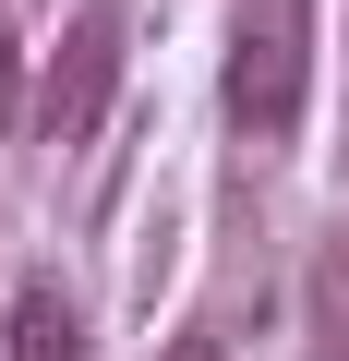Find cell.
Returning a JSON list of instances; mask_svg holds the SVG:
<instances>
[{"instance_id": "cell-4", "label": "cell", "mask_w": 349, "mask_h": 361, "mask_svg": "<svg viewBox=\"0 0 349 361\" xmlns=\"http://www.w3.org/2000/svg\"><path fill=\"white\" fill-rule=\"evenodd\" d=\"M313 349L349 361V229H325V253H313Z\"/></svg>"}, {"instance_id": "cell-6", "label": "cell", "mask_w": 349, "mask_h": 361, "mask_svg": "<svg viewBox=\"0 0 349 361\" xmlns=\"http://www.w3.org/2000/svg\"><path fill=\"white\" fill-rule=\"evenodd\" d=\"M0 121H13V49H0Z\"/></svg>"}, {"instance_id": "cell-5", "label": "cell", "mask_w": 349, "mask_h": 361, "mask_svg": "<svg viewBox=\"0 0 349 361\" xmlns=\"http://www.w3.org/2000/svg\"><path fill=\"white\" fill-rule=\"evenodd\" d=\"M169 361H229V349H217V337H181V349H169Z\"/></svg>"}, {"instance_id": "cell-3", "label": "cell", "mask_w": 349, "mask_h": 361, "mask_svg": "<svg viewBox=\"0 0 349 361\" xmlns=\"http://www.w3.org/2000/svg\"><path fill=\"white\" fill-rule=\"evenodd\" d=\"M13 361H85V313L61 277H25L13 289Z\"/></svg>"}, {"instance_id": "cell-2", "label": "cell", "mask_w": 349, "mask_h": 361, "mask_svg": "<svg viewBox=\"0 0 349 361\" xmlns=\"http://www.w3.org/2000/svg\"><path fill=\"white\" fill-rule=\"evenodd\" d=\"M121 49H133V13L121 0H85V13L49 37V85H37V133L49 145H85L121 97Z\"/></svg>"}, {"instance_id": "cell-1", "label": "cell", "mask_w": 349, "mask_h": 361, "mask_svg": "<svg viewBox=\"0 0 349 361\" xmlns=\"http://www.w3.org/2000/svg\"><path fill=\"white\" fill-rule=\"evenodd\" d=\"M313 97V13L301 0H253L229 25V121L241 133H289Z\"/></svg>"}]
</instances>
